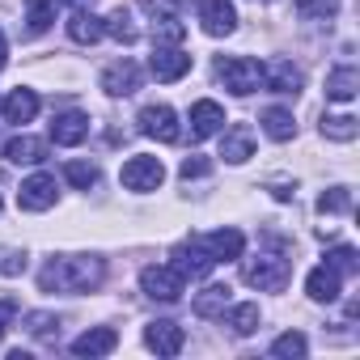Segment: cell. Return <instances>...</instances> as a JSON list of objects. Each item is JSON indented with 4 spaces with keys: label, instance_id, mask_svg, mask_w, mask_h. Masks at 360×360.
<instances>
[{
    "label": "cell",
    "instance_id": "cell-26",
    "mask_svg": "<svg viewBox=\"0 0 360 360\" xmlns=\"http://www.w3.org/2000/svg\"><path fill=\"white\" fill-rule=\"evenodd\" d=\"M263 131H267L271 140H292L297 123H292V115H288V110L271 106V110H263Z\"/></svg>",
    "mask_w": 360,
    "mask_h": 360
},
{
    "label": "cell",
    "instance_id": "cell-1",
    "mask_svg": "<svg viewBox=\"0 0 360 360\" xmlns=\"http://www.w3.org/2000/svg\"><path fill=\"white\" fill-rule=\"evenodd\" d=\"M43 292H94L102 284V259H56L39 276Z\"/></svg>",
    "mask_w": 360,
    "mask_h": 360
},
{
    "label": "cell",
    "instance_id": "cell-6",
    "mask_svg": "<svg viewBox=\"0 0 360 360\" xmlns=\"http://www.w3.org/2000/svg\"><path fill=\"white\" fill-rule=\"evenodd\" d=\"M140 131L153 136V140H161V144H174L178 136H183V131H178V115L169 106H161V102H153V106L140 110Z\"/></svg>",
    "mask_w": 360,
    "mask_h": 360
},
{
    "label": "cell",
    "instance_id": "cell-34",
    "mask_svg": "<svg viewBox=\"0 0 360 360\" xmlns=\"http://www.w3.org/2000/svg\"><path fill=\"white\" fill-rule=\"evenodd\" d=\"M326 267H335L339 276H356V250L352 246H335L326 255Z\"/></svg>",
    "mask_w": 360,
    "mask_h": 360
},
{
    "label": "cell",
    "instance_id": "cell-21",
    "mask_svg": "<svg viewBox=\"0 0 360 360\" xmlns=\"http://www.w3.org/2000/svg\"><path fill=\"white\" fill-rule=\"evenodd\" d=\"M356 89H360V72H356L352 64H343V68H335V72L326 77V98H330V102H352Z\"/></svg>",
    "mask_w": 360,
    "mask_h": 360
},
{
    "label": "cell",
    "instance_id": "cell-19",
    "mask_svg": "<svg viewBox=\"0 0 360 360\" xmlns=\"http://www.w3.org/2000/svg\"><path fill=\"white\" fill-rule=\"evenodd\" d=\"M339 284H343V276H339L335 267H326V263H322V267H314V271H309L305 292H309L314 301H335V297H339Z\"/></svg>",
    "mask_w": 360,
    "mask_h": 360
},
{
    "label": "cell",
    "instance_id": "cell-41",
    "mask_svg": "<svg viewBox=\"0 0 360 360\" xmlns=\"http://www.w3.org/2000/svg\"><path fill=\"white\" fill-rule=\"evenodd\" d=\"M72 5H77V9H85V5H94V0H72Z\"/></svg>",
    "mask_w": 360,
    "mask_h": 360
},
{
    "label": "cell",
    "instance_id": "cell-5",
    "mask_svg": "<svg viewBox=\"0 0 360 360\" xmlns=\"http://www.w3.org/2000/svg\"><path fill=\"white\" fill-rule=\"evenodd\" d=\"M161 178H165V165L157 161V157H131L123 169H119V183L127 187V191H157L161 187Z\"/></svg>",
    "mask_w": 360,
    "mask_h": 360
},
{
    "label": "cell",
    "instance_id": "cell-33",
    "mask_svg": "<svg viewBox=\"0 0 360 360\" xmlns=\"http://www.w3.org/2000/svg\"><path fill=\"white\" fill-rule=\"evenodd\" d=\"M271 356H305V335H301V330H284V335L271 343Z\"/></svg>",
    "mask_w": 360,
    "mask_h": 360
},
{
    "label": "cell",
    "instance_id": "cell-38",
    "mask_svg": "<svg viewBox=\"0 0 360 360\" xmlns=\"http://www.w3.org/2000/svg\"><path fill=\"white\" fill-rule=\"evenodd\" d=\"M13 309H18V305H13V301H0V335H5V322H9V318H13Z\"/></svg>",
    "mask_w": 360,
    "mask_h": 360
},
{
    "label": "cell",
    "instance_id": "cell-30",
    "mask_svg": "<svg viewBox=\"0 0 360 360\" xmlns=\"http://www.w3.org/2000/svg\"><path fill=\"white\" fill-rule=\"evenodd\" d=\"M106 34H115L119 43H136V39H140V30L131 26V13H127V9H115V13H110V22H106Z\"/></svg>",
    "mask_w": 360,
    "mask_h": 360
},
{
    "label": "cell",
    "instance_id": "cell-11",
    "mask_svg": "<svg viewBox=\"0 0 360 360\" xmlns=\"http://www.w3.org/2000/svg\"><path fill=\"white\" fill-rule=\"evenodd\" d=\"M148 72H153L157 81H178V77L191 72V56L178 51V47H157L153 60H148Z\"/></svg>",
    "mask_w": 360,
    "mask_h": 360
},
{
    "label": "cell",
    "instance_id": "cell-14",
    "mask_svg": "<svg viewBox=\"0 0 360 360\" xmlns=\"http://www.w3.org/2000/svg\"><path fill=\"white\" fill-rule=\"evenodd\" d=\"M102 89H106V94H115V98H127V94H136V89H140V68H136L131 60H119V64H110V68L102 72Z\"/></svg>",
    "mask_w": 360,
    "mask_h": 360
},
{
    "label": "cell",
    "instance_id": "cell-25",
    "mask_svg": "<svg viewBox=\"0 0 360 360\" xmlns=\"http://www.w3.org/2000/svg\"><path fill=\"white\" fill-rule=\"evenodd\" d=\"M322 136L326 140H339V144H352L360 136V123L352 115H322Z\"/></svg>",
    "mask_w": 360,
    "mask_h": 360
},
{
    "label": "cell",
    "instance_id": "cell-9",
    "mask_svg": "<svg viewBox=\"0 0 360 360\" xmlns=\"http://www.w3.org/2000/svg\"><path fill=\"white\" fill-rule=\"evenodd\" d=\"M200 22H204V34L225 39V34L238 30V9L229 5V0H204V5H200Z\"/></svg>",
    "mask_w": 360,
    "mask_h": 360
},
{
    "label": "cell",
    "instance_id": "cell-10",
    "mask_svg": "<svg viewBox=\"0 0 360 360\" xmlns=\"http://www.w3.org/2000/svg\"><path fill=\"white\" fill-rule=\"evenodd\" d=\"M18 204H22L26 212H47V208L56 204V178H51V174H34V178H26L22 191H18Z\"/></svg>",
    "mask_w": 360,
    "mask_h": 360
},
{
    "label": "cell",
    "instance_id": "cell-15",
    "mask_svg": "<svg viewBox=\"0 0 360 360\" xmlns=\"http://www.w3.org/2000/svg\"><path fill=\"white\" fill-rule=\"evenodd\" d=\"M85 136H89V115H81V110L56 115V123H51V140H56V144L72 148V144H81Z\"/></svg>",
    "mask_w": 360,
    "mask_h": 360
},
{
    "label": "cell",
    "instance_id": "cell-13",
    "mask_svg": "<svg viewBox=\"0 0 360 360\" xmlns=\"http://www.w3.org/2000/svg\"><path fill=\"white\" fill-rule=\"evenodd\" d=\"M221 127H225V110H221V102L204 98V102L191 106V140H208V136H217Z\"/></svg>",
    "mask_w": 360,
    "mask_h": 360
},
{
    "label": "cell",
    "instance_id": "cell-24",
    "mask_svg": "<svg viewBox=\"0 0 360 360\" xmlns=\"http://www.w3.org/2000/svg\"><path fill=\"white\" fill-rule=\"evenodd\" d=\"M229 284H208L204 292H195V314L200 318H217V314H225V305H229Z\"/></svg>",
    "mask_w": 360,
    "mask_h": 360
},
{
    "label": "cell",
    "instance_id": "cell-39",
    "mask_svg": "<svg viewBox=\"0 0 360 360\" xmlns=\"http://www.w3.org/2000/svg\"><path fill=\"white\" fill-rule=\"evenodd\" d=\"M271 195H276V200H292V187H288V183H271Z\"/></svg>",
    "mask_w": 360,
    "mask_h": 360
},
{
    "label": "cell",
    "instance_id": "cell-40",
    "mask_svg": "<svg viewBox=\"0 0 360 360\" xmlns=\"http://www.w3.org/2000/svg\"><path fill=\"white\" fill-rule=\"evenodd\" d=\"M9 64V47H5V34H0V68Z\"/></svg>",
    "mask_w": 360,
    "mask_h": 360
},
{
    "label": "cell",
    "instance_id": "cell-32",
    "mask_svg": "<svg viewBox=\"0 0 360 360\" xmlns=\"http://www.w3.org/2000/svg\"><path fill=\"white\" fill-rule=\"evenodd\" d=\"M229 326H233L238 335H255V330H259V305H250V301L238 305V309L229 314Z\"/></svg>",
    "mask_w": 360,
    "mask_h": 360
},
{
    "label": "cell",
    "instance_id": "cell-29",
    "mask_svg": "<svg viewBox=\"0 0 360 360\" xmlns=\"http://www.w3.org/2000/svg\"><path fill=\"white\" fill-rule=\"evenodd\" d=\"M318 212H326V217H335V212H352V191H347V187H330V191H322V195H318Z\"/></svg>",
    "mask_w": 360,
    "mask_h": 360
},
{
    "label": "cell",
    "instance_id": "cell-36",
    "mask_svg": "<svg viewBox=\"0 0 360 360\" xmlns=\"http://www.w3.org/2000/svg\"><path fill=\"white\" fill-rule=\"evenodd\" d=\"M208 169H212V161H208V157H187V161H183V169H178V174H183L187 183H191V178H204Z\"/></svg>",
    "mask_w": 360,
    "mask_h": 360
},
{
    "label": "cell",
    "instance_id": "cell-20",
    "mask_svg": "<svg viewBox=\"0 0 360 360\" xmlns=\"http://www.w3.org/2000/svg\"><path fill=\"white\" fill-rule=\"evenodd\" d=\"M0 110H5L9 123H30V119L39 115V94H34V89H13Z\"/></svg>",
    "mask_w": 360,
    "mask_h": 360
},
{
    "label": "cell",
    "instance_id": "cell-18",
    "mask_svg": "<svg viewBox=\"0 0 360 360\" xmlns=\"http://www.w3.org/2000/svg\"><path fill=\"white\" fill-rule=\"evenodd\" d=\"M204 246H208V255L221 263V259H242V246H246V238L238 233V229H217V233H208V238H200Z\"/></svg>",
    "mask_w": 360,
    "mask_h": 360
},
{
    "label": "cell",
    "instance_id": "cell-27",
    "mask_svg": "<svg viewBox=\"0 0 360 360\" xmlns=\"http://www.w3.org/2000/svg\"><path fill=\"white\" fill-rule=\"evenodd\" d=\"M26 22H30V34H43L56 22V0H26Z\"/></svg>",
    "mask_w": 360,
    "mask_h": 360
},
{
    "label": "cell",
    "instance_id": "cell-22",
    "mask_svg": "<svg viewBox=\"0 0 360 360\" xmlns=\"http://www.w3.org/2000/svg\"><path fill=\"white\" fill-rule=\"evenodd\" d=\"M250 153H255V136H250V127H246V123L229 127V136L221 140V157H225V161H233V165H242Z\"/></svg>",
    "mask_w": 360,
    "mask_h": 360
},
{
    "label": "cell",
    "instance_id": "cell-31",
    "mask_svg": "<svg viewBox=\"0 0 360 360\" xmlns=\"http://www.w3.org/2000/svg\"><path fill=\"white\" fill-rule=\"evenodd\" d=\"M64 174H68V183L81 187V191H89V187L98 183V165H89V161H68Z\"/></svg>",
    "mask_w": 360,
    "mask_h": 360
},
{
    "label": "cell",
    "instance_id": "cell-8",
    "mask_svg": "<svg viewBox=\"0 0 360 360\" xmlns=\"http://www.w3.org/2000/svg\"><path fill=\"white\" fill-rule=\"evenodd\" d=\"M144 343H148L157 356H178V352H183V343H187V330L178 326V322H169V318H161V322H148Z\"/></svg>",
    "mask_w": 360,
    "mask_h": 360
},
{
    "label": "cell",
    "instance_id": "cell-35",
    "mask_svg": "<svg viewBox=\"0 0 360 360\" xmlns=\"http://www.w3.org/2000/svg\"><path fill=\"white\" fill-rule=\"evenodd\" d=\"M301 18H335L339 13V0H297Z\"/></svg>",
    "mask_w": 360,
    "mask_h": 360
},
{
    "label": "cell",
    "instance_id": "cell-17",
    "mask_svg": "<svg viewBox=\"0 0 360 360\" xmlns=\"http://www.w3.org/2000/svg\"><path fill=\"white\" fill-rule=\"evenodd\" d=\"M68 34H72V43L89 47V43H98V39L106 34V22H102V18H94L89 9H77V13L68 18Z\"/></svg>",
    "mask_w": 360,
    "mask_h": 360
},
{
    "label": "cell",
    "instance_id": "cell-12",
    "mask_svg": "<svg viewBox=\"0 0 360 360\" xmlns=\"http://www.w3.org/2000/svg\"><path fill=\"white\" fill-rule=\"evenodd\" d=\"M301 68L292 64V60H271L267 68H263V85L267 89H276V94H288V98H297L301 94Z\"/></svg>",
    "mask_w": 360,
    "mask_h": 360
},
{
    "label": "cell",
    "instance_id": "cell-37",
    "mask_svg": "<svg viewBox=\"0 0 360 360\" xmlns=\"http://www.w3.org/2000/svg\"><path fill=\"white\" fill-rule=\"evenodd\" d=\"M51 326H56L51 314H30V318H26V330H30V335H51Z\"/></svg>",
    "mask_w": 360,
    "mask_h": 360
},
{
    "label": "cell",
    "instance_id": "cell-4",
    "mask_svg": "<svg viewBox=\"0 0 360 360\" xmlns=\"http://www.w3.org/2000/svg\"><path fill=\"white\" fill-rule=\"evenodd\" d=\"M140 288H144V297H153V301H178V297H183V288H187V276L178 271L174 263H169V267H144Z\"/></svg>",
    "mask_w": 360,
    "mask_h": 360
},
{
    "label": "cell",
    "instance_id": "cell-7",
    "mask_svg": "<svg viewBox=\"0 0 360 360\" xmlns=\"http://www.w3.org/2000/svg\"><path fill=\"white\" fill-rule=\"evenodd\" d=\"M174 267L183 271V276H191V280H204V276L217 267V259L208 255V246H204L200 238H191V242H183V246H174Z\"/></svg>",
    "mask_w": 360,
    "mask_h": 360
},
{
    "label": "cell",
    "instance_id": "cell-28",
    "mask_svg": "<svg viewBox=\"0 0 360 360\" xmlns=\"http://www.w3.org/2000/svg\"><path fill=\"white\" fill-rule=\"evenodd\" d=\"M183 39H187V26L178 22L174 13H165V18L153 22V43H157V47H165V43H183Z\"/></svg>",
    "mask_w": 360,
    "mask_h": 360
},
{
    "label": "cell",
    "instance_id": "cell-23",
    "mask_svg": "<svg viewBox=\"0 0 360 360\" xmlns=\"http://www.w3.org/2000/svg\"><path fill=\"white\" fill-rule=\"evenodd\" d=\"M5 153H9V161H18V165H39V161H47V144L34 140V136H18V140H9Z\"/></svg>",
    "mask_w": 360,
    "mask_h": 360
},
{
    "label": "cell",
    "instance_id": "cell-3",
    "mask_svg": "<svg viewBox=\"0 0 360 360\" xmlns=\"http://www.w3.org/2000/svg\"><path fill=\"white\" fill-rule=\"evenodd\" d=\"M217 77L225 81V89H233V94H255L259 85H263V68L255 64V60H246V56H229V60H221L217 64Z\"/></svg>",
    "mask_w": 360,
    "mask_h": 360
},
{
    "label": "cell",
    "instance_id": "cell-2",
    "mask_svg": "<svg viewBox=\"0 0 360 360\" xmlns=\"http://www.w3.org/2000/svg\"><path fill=\"white\" fill-rule=\"evenodd\" d=\"M288 259H280V255H259V259H246L242 263V280L250 284V288H263V292H280L284 284H288Z\"/></svg>",
    "mask_w": 360,
    "mask_h": 360
},
{
    "label": "cell",
    "instance_id": "cell-16",
    "mask_svg": "<svg viewBox=\"0 0 360 360\" xmlns=\"http://www.w3.org/2000/svg\"><path fill=\"white\" fill-rule=\"evenodd\" d=\"M115 347H119V335H115L110 326H94V330H85V335L72 339V352H77V356H106V352H115Z\"/></svg>",
    "mask_w": 360,
    "mask_h": 360
}]
</instances>
